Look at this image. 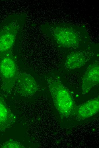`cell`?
I'll list each match as a JSON object with an SVG mask.
<instances>
[{
	"label": "cell",
	"mask_w": 99,
	"mask_h": 148,
	"mask_svg": "<svg viewBox=\"0 0 99 148\" xmlns=\"http://www.w3.org/2000/svg\"><path fill=\"white\" fill-rule=\"evenodd\" d=\"M41 29L59 48L70 52L81 48L90 41L84 26L65 23H47L42 25Z\"/></svg>",
	"instance_id": "cell-1"
},
{
	"label": "cell",
	"mask_w": 99,
	"mask_h": 148,
	"mask_svg": "<svg viewBox=\"0 0 99 148\" xmlns=\"http://www.w3.org/2000/svg\"><path fill=\"white\" fill-rule=\"evenodd\" d=\"M46 81L54 106L61 118L74 116L75 106L67 89L56 77H46Z\"/></svg>",
	"instance_id": "cell-2"
},
{
	"label": "cell",
	"mask_w": 99,
	"mask_h": 148,
	"mask_svg": "<svg viewBox=\"0 0 99 148\" xmlns=\"http://www.w3.org/2000/svg\"><path fill=\"white\" fill-rule=\"evenodd\" d=\"M18 72L16 61L12 51L0 55V77L4 92H11Z\"/></svg>",
	"instance_id": "cell-3"
},
{
	"label": "cell",
	"mask_w": 99,
	"mask_h": 148,
	"mask_svg": "<svg viewBox=\"0 0 99 148\" xmlns=\"http://www.w3.org/2000/svg\"><path fill=\"white\" fill-rule=\"evenodd\" d=\"M97 53L91 46H88L69 52L66 57L63 66L72 70L81 67L91 61Z\"/></svg>",
	"instance_id": "cell-4"
},
{
	"label": "cell",
	"mask_w": 99,
	"mask_h": 148,
	"mask_svg": "<svg viewBox=\"0 0 99 148\" xmlns=\"http://www.w3.org/2000/svg\"><path fill=\"white\" fill-rule=\"evenodd\" d=\"M15 19L0 29V55L12 51L21 26Z\"/></svg>",
	"instance_id": "cell-5"
},
{
	"label": "cell",
	"mask_w": 99,
	"mask_h": 148,
	"mask_svg": "<svg viewBox=\"0 0 99 148\" xmlns=\"http://www.w3.org/2000/svg\"><path fill=\"white\" fill-rule=\"evenodd\" d=\"M13 88L19 95L31 96L39 90V86L35 78L30 74L19 71Z\"/></svg>",
	"instance_id": "cell-6"
},
{
	"label": "cell",
	"mask_w": 99,
	"mask_h": 148,
	"mask_svg": "<svg viewBox=\"0 0 99 148\" xmlns=\"http://www.w3.org/2000/svg\"><path fill=\"white\" fill-rule=\"evenodd\" d=\"M99 62L98 59L94 60L88 67L82 80V94L88 93L99 83Z\"/></svg>",
	"instance_id": "cell-7"
},
{
	"label": "cell",
	"mask_w": 99,
	"mask_h": 148,
	"mask_svg": "<svg viewBox=\"0 0 99 148\" xmlns=\"http://www.w3.org/2000/svg\"><path fill=\"white\" fill-rule=\"evenodd\" d=\"M99 110V99L98 96L75 107L74 116L78 120H84L95 115Z\"/></svg>",
	"instance_id": "cell-8"
},
{
	"label": "cell",
	"mask_w": 99,
	"mask_h": 148,
	"mask_svg": "<svg viewBox=\"0 0 99 148\" xmlns=\"http://www.w3.org/2000/svg\"><path fill=\"white\" fill-rule=\"evenodd\" d=\"M16 117L0 93V131H4L15 122Z\"/></svg>",
	"instance_id": "cell-9"
},
{
	"label": "cell",
	"mask_w": 99,
	"mask_h": 148,
	"mask_svg": "<svg viewBox=\"0 0 99 148\" xmlns=\"http://www.w3.org/2000/svg\"><path fill=\"white\" fill-rule=\"evenodd\" d=\"M2 148H24L25 147L20 143L13 139L9 140L1 146Z\"/></svg>",
	"instance_id": "cell-10"
}]
</instances>
